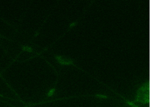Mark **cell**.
I'll use <instances>...</instances> for the list:
<instances>
[{"instance_id":"cell-7","label":"cell","mask_w":150,"mask_h":107,"mask_svg":"<svg viewBox=\"0 0 150 107\" xmlns=\"http://www.w3.org/2000/svg\"><path fill=\"white\" fill-rule=\"evenodd\" d=\"M78 23V22H77V21L71 22V23H70V24H69V28L71 29V28H72L73 27H74V26H76L77 25Z\"/></svg>"},{"instance_id":"cell-4","label":"cell","mask_w":150,"mask_h":107,"mask_svg":"<svg viewBox=\"0 0 150 107\" xmlns=\"http://www.w3.org/2000/svg\"><path fill=\"white\" fill-rule=\"evenodd\" d=\"M21 49L23 51L29 52H32L34 51V49L32 47H30L29 45H22Z\"/></svg>"},{"instance_id":"cell-8","label":"cell","mask_w":150,"mask_h":107,"mask_svg":"<svg viewBox=\"0 0 150 107\" xmlns=\"http://www.w3.org/2000/svg\"><path fill=\"white\" fill-rule=\"evenodd\" d=\"M38 33H37V32H36V33H35V35H34V36H35V37H37V36H38Z\"/></svg>"},{"instance_id":"cell-5","label":"cell","mask_w":150,"mask_h":107,"mask_svg":"<svg viewBox=\"0 0 150 107\" xmlns=\"http://www.w3.org/2000/svg\"><path fill=\"white\" fill-rule=\"evenodd\" d=\"M55 91H56V88L55 87L51 88V89H50L48 91V93L47 94V96L48 97H52L53 95H54V94L55 93Z\"/></svg>"},{"instance_id":"cell-6","label":"cell","mask_w":150,"mask_h":107,"mask_svg":"<svg viewBox=\"0 0 150 107\" xmlns=\"http://www.w3.org/2000/svg\"><path fill=\"white\" fill-rule=\"evenodd\" d=\"M95 97L98 98H101V99H107L108 98V96L105 94H97L95 95L94 96Z\"/></svg>"},{"instance_id":"cell-2","label":"cell","mask_w":150,"mask_h":107,"mask_svg":"<svg viewBox=\"0 0 150 107\" xmlns=\"http://www.w3.org/2000/svg\"><path fill=\"white\" fill-rule=\"evenodd\" d=\"M54 57L56 60L57 61V62L58 63V64L62 65V66H72L80 69L79 67L77 66L76 64L74 62V61L70 58L64 57L60 55H55Z\"/></svg>"},{"instance_id":"cell-1","label":"cell","mask_w":150,"mask_h":107,"mask_svg":"<svg viewBox=\"0 0 150 107\" xmlns=\"http://www.w3.org/2000/svg\"><path fill=\"white\" fill-rule=\"evenodd\" d=\"M150 85H147V83L146 82L143 85L139 87L137 90L136 96L134 100V103L146 104H147L148 100L150 101V99L147 97L150 96V94H147L148 92H150Z\"/></svg>"},{"instance_id":"cell-3","label":"cell","mask_w":150,"mask_h":107,"mask_svg":"<svg viewBox=\"0 0 150 107\" xmlns=\"http://www.w3.org/2000/svg\"><path fill=\"white\" fill-rule=\"evenodd\" d=\"M122 98L123 99V100H124V102H125V103L126 104H128L129 106H130L131 107H140V106L137 105L136 103H134L133 101L126 100V99L123 97H122Z\"/></svg>"}]
</instances>
